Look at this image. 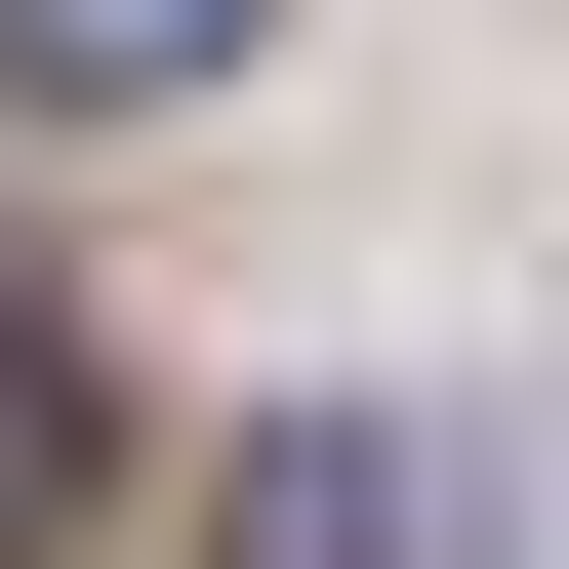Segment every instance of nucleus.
I'll list each match as a JSON object with an SVG mask.
<instances>
[{
  "label": "nucleus",
  "mask_w": 569,
  "mask_h": 569,
  "mask_svg": "<svg viewBox=\"0 0 569 569\" xmlns=\"http://www.w3.org/2000/svg\"><path fill=\"white\" fill-rule=\"evenodd\" d=\"M244 569H448V488H407V407H284V448H244Z\"/></svg>",
  "instance_id": "obj_1"
},
{
  "label": "nucleus",
  "mask_w": 569,
  "mask_h": 569,
  "mask_svg": "<svg viewBox=\"0 0 569 569\" xmlns=\"http://www.w3.org/2000/svg\"><path fill=\"white\" fill-rule=\"evenodd\" d=\"M244 0H0V82H203Z\"/></svg>",
  "instance_id": "obj_2"
},
{
  "label": "nucleus",
  "mask_w": 569,
  "mask_h": 569,
  "mask_svg": "<svg viewBox=\"0 0 569 569\" xmlns=\"http://www.w3.org/2000/svg\"><path fill=\"white\" fill-rule=\"evenodd\" d=\"M41 488H82V326L0 284V529H41Z\"/></svg>",
  "instance_id": "obj_3"
}]
</instances>
